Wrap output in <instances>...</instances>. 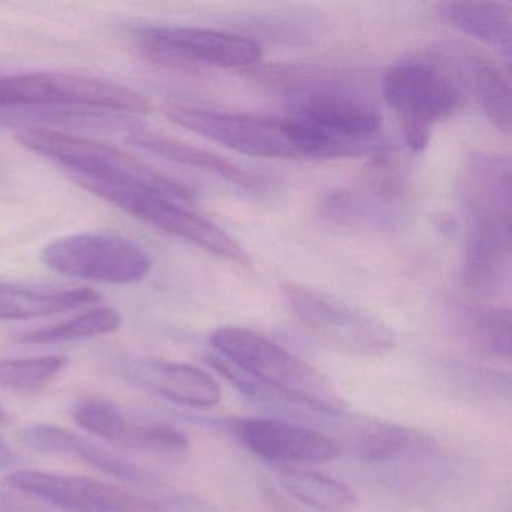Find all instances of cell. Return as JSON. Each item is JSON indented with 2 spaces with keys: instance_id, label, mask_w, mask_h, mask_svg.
<instances>
[{
  "instance_id": "1",
  "label": "cell",
  "mask_w": 512,
  "mask_h": 512,
  "mask_svg": "<svg viewBox=\"0 0 512 512\" xmlns=\"http://www.w3.org/2000/svg\"><path fill=\"white\" fill-rule=\"evenodd\" d=\"M511 161L478 152L467 160L460 179L466 217L463 275L479 296L505 289L511 272Z\"/></svg>"
},
{
  "instance_id": "2",
  "label": "cell",
  "mask_w": 512,
  "mask_h": 512,
  "mask_svg": "<svg viewBox=\"0 0 512 512\" xmlns=\"http://www.w3.org/2000/svg\"><path fill=\"white\" fill-rule=\"evenodd\" d=\"M209 343L215 353L287 404L319 415L338 416L346 410V401L323 374L259 332L223 326L212 332Z\"/></svg>"
},
{
  "instance_id": "3",
  "label": "cell",
  "mask_w": 512,
  "mask_h": 512,
  "mask_svg": "<svg viewBox=\"0 0 512 512\" xmlns=\"http://www.w3.org/2000/svg\"><path fill=\"white\" fill-rule=\"evenodd\" d=\"M173 124L211 142L250 157L301 160L335 157L331 143L304 122L287 115H250L172 106L166 110Z\"/></svg>"
},
{
  "instance_id": "4",
  "label": "cell",
  "mask_w": 512,
  "mask_h": 512,
  "mask_svg": "<svg viewBox=\"0 0 512 512\" xmlns=\"http://www.w3.org/2000/svg\"><path fill=\"white\" fill-rule=\"evenodd\" d=\"M16 139L29 151L68 167L73 175L146 188L178 202L193 200L185 185L115 146L40 127L20 130Z\"/></svg>"
},
{
  "instance_id": "5",
  "label": "cell",
  "mask_w": 512,
  "mask_h": 512,
  "mask_svg": "<svg viewBox=\"0 0 512 512\" xmlns=\"http://www.w3.org/2000/svg\"><path fill=\"white\" fill-rule=\"evenodd\" d=\"M383 97L400 121L404 142L413 152L427 148L433 128L452 118L463 104L454 74L427 59L398 62L383 76Z\"/></svg>"
},
{
  "instance_id": "6",
  "label": "cell",
  "mask_w": 512,
  "mask_h": 512,
  "mask_svg": "<svg viewBox=\"0 0 512 512\" xmlns=\"http://www.w3.org/2000/svg\"><path fill=\"white\" fill-rule=\"evenodd\" d=\"M71 179L83 190L127 212L131 217L151 224L175 238L184 239L212 256L236 265L250 263L244 248L229 233L208 218L194 214L178 200L157 191L104 179L76 175H71Z\"/></svg>"
},
{
  "instance_id": "7",
  "label": "cell",
  "mask_w": 512,
  "mask_h": 512,
  "mask_svg": "<svg viewBox=\"0 0 512 512\" xmlns=\"http://www.w3.org/2000/svg\"><path fill=\"white\" fill-rule=\"evenodd\" d=\"M289 116L310 125L334 146L338 158L379 149V110L364 95L335 83H308L290 97Z\"/></svg>"
},
{
  "instance_id": "8",
  "label": "cell",
  "mask_w": 512,
  "mask_h": 512,
  "mask_svg": "<svg viewBox=\"0 0 512 512\" xmlns=\"http://www.w3.org/2000/svg\"><path fill=\"white\" fill-rule=\"evenodd\" d=\"M22 106H67L137 115L152 110L151 103L139 92L98 77L70 73L0 77V109Z\"/></svg>"
},
{
  "instance_id": "9",
  "label": "cell",
  "mask_w": 512,
  "mask_h": 512,
  "mask_svg": "<svg viewBox=\"0 0 512 512\" xmlns=\"http://www.w3.org/2000/svg\"><path fill=\"white\" fill-rule=\"evenodd\" d=\"M281 293L308 331L343 352L379 358L394 347L388 326L329 293L299 283L281 284Z\"/></svg>"
},
{
  "instance_id": "10",
  "label": "cell",
  "mask_w": 512,
  "mask_h": 512,
  "mask_svg": "<svg viewBox=\"0 0 512 512\" xmlns=\"http://www.w3.org/2000/svg\"><path fill=\"white\" fill-rule=\"evenodd\" d=\"M47 268L67 277L106 284H133L145 280L152 259L137 242L106 232L64 236L41 251Z\"/></svg>"
},
{
  "instance_id": "11",
  "label": "cell",
  "mask_w": 512,
  "mask_h": 512,
  "mask_svg": "<svg viewBox=\"0 0 512 512\" xmlns=\"http://www.w3.org/2000/svg\"><path fill=\"white\" fill-rule=\"evenodd\" d=\"M8 484L67 512H161L160 505L133 491L80 475L17 470Z\"/></svg>"
},
{
  "instance_id": "12",
  "label": "cell",
  "mask_w": 512,
  "mask_h": 512,
  "mask_svg": "<svg viewBox=\"0 0 512 512\" xmlns=\"http://www.w3.org/2000/svg\"><path fill=\"white\" fill-rule=\"evenodd\" d=\"M140 38L155 55L181 64L236 70L263 56L262 46L251 38L196 26H151L140 29Z\"/></svg>"
},
{
  "instance_id": "13",
  "label": "cell",
  "mask_w": 512,
  "mask_h": 512,
  "mask_svg": "<svg viewBox=\"0 0 512 512\" xmlns=\"http://www.w3.org/2000/svg\"><path fill=\"white\" fill-rule=\"evenodd\" d=\"M223 427L257 457L283 466L326 463L341 452L332 437L280 419H233L223 422Z\"/></svg>"
},
{
  "instance_id": "14",
  "label": "cell",
  "mask_w": 512,
  "mask_h": 512,
  "mask_svg": "<svg viewBox=\"0 0 512 512\" xmlns=\"http://www.w3.org/2000/svg\"><path fill=\"white\" fill-rule=\"evenodd\" d=\"M121 374L152 394L194 409H211L223 398L217 380L193 365L142 359L122 364Z\"/></svg>"
},
{
  "instance_id": "15",
  "label": "cell",
  "mask_w": 512,
  "mask_h": 512,
  "mask_svg": "<svg viewBox=\"0 0 512 512\" xmlns=\"http://www.w3.org/2000/svg\"><path fill=\"white\" fill-rule=\"evenodd\" d=\"M20 440L29 448L52 454H65L85 461L94 469L107 475L115 476L122 481L133 484H151L157 481L154 473L133 463L85 437L77 436L70 430L56 425L38 424L23 428L19 433Z\"/></svg>"
},
{
  "instance_id": "16",
  "label": "cell",
  "mask_w": 512,
  "mask_h": 512,
  "mask_svg": "<svg viewBox=\"0 0 512 512\" xmlns=\"http://www.w3.org/2000/svg\"><path fill=\"white\" fill-rule=\"evenodd\" d=\"M343 427L344 448L371 463H385L430 446V440L419 431L379 419H355L344 422Z\"/></svg>"
},
{
  "instance_id": "17",
  "label": "cell",
  "mask_w": 512,
  "mask_h": 512,
  "mask_svg": "<svg viewBox=\"0 0 512 512\" xmlns=\"http://www.w3.org/2000/svg\"><path fill=\"white\" fill-rule=\"evenodd\" d=\"M130 142L143 151L151 152L173 163L214 173L221 179H226L227 182H232L236 187L247 191H262L266 187V181L262 176L248 172L239 164L214 152L161 136V134L151 133V131H133L130 133Z\"/></svg>"
},
{
  "instance_id": "18",
  "label": "cell",
  "mask_w": 512,
  "mask_h": 512,
  "mask_svg": "<svg viewBox=\"0 0 512 512\" xmlns=\"http://www.w3.org/2000/svg\"><path fill=\"white\" fill-rule=\"evenodd\" d=\"M443 22L469 35L509 59L511 56V7L503 2L452 0L437 5Z\"/></svg>"
},
{
  "instance_id": "19",
  "label": "cell",
  "mask_w": 512,
  "mask_h": 512,
  "mask_svg": "<svg viewBox=\"0 0 512 512\" xmlns=\"http://www.w3.org/2000/svg\"><path fill=\"white\" fill-rule=\"evenodd\" d=\"M101 301L91 289L47 290L0 283V322L53 316Z\"/></svg>"
},
{
  "instance_id": "20",
  "label": "cell",
  "mask_w": 512,
  "mask_h": 512,
  "mask_svg": "<svg viewBox=\"0 0 512 512\" xmlns=\"http://www.w3.org/2000/svg\"><path fill=\"white\" fill-rule=\"evenodd\" d=\"M458 326L473 349L491 358H511V313L506 308L466 305L461 308Z\"/></svg>"
},
{
  "instance_id": "21",
  "label": "cell",
  "mask_w": 512,
  "mask_h": 512,
  "mask_svg": "<svg viewBox=\"0 0 512 512\" xmlns=\"http://www.w3.org/2000/svg\"><path fill=\"white\" fill-rule=\"evenodd\" d=\"M278 479L293 499L317 512H347L356 503V494L346 484L322 473L283 469Z\"/></svg>"
},
{
  "instance_id": "22",
  "label": "cell",
  "mask_w": 512,
  "mask_h": 512,
  "mask_svg": "<svg viewBox=\"0 0 512 512\" xmlns=\"http://www.w3.org/2000/svg\"><path fill=\"white\" fill-rule=\"evenodd\" d=\"M122 325V317L113 308L101 307L88 313L80 314L67 322L35 329L20 335L19 340L25 344H56L68 341L86 340L113 334Z\"/></svg>"
},
{
  "instance_id": "23",
  "label": "cell",
  "mask_w": 512,
  "mask_h": 512,
  "mask_svg": "<svg viewBox=\"0 0 512 512\" xmlns=\"http://www.w3.org/2000/svg\"><path fill=\"white\" fill-rule=\"evenodd\" d=\"M476 95L491 124L502 131L511 133V91L508 74L499 65L488 61H475L472 67Z\"/></svg>"
},
{
  "instance_id": "24",
  "label": "cell",
  "mask_w": 512,
  "mask_h": 512,
  "mask_svg": "<svg viewBox=\"0 0 512 512\" xmlns=\"http://www.w3.org/2000/svg\"><path fill=\"white\" fill-rule=\"evenodd\" d=\"M67 356L0 358V385L11 391L37 392L46 388L67 365Z\"/></svg>"
},
{
  "instance_id": "25",
  "label": "cell",
  "mask_w": 512,
  "mask_h": 512,
  "mask_svg": "<svg viewBox=\"0 0 512 512\" xmlns=\"http://www.w3.org/2000/svg\"><path fill=\"white\" fill-rule=\"evenodd\" d=\"M322 214L344 227H382L388 221L385 205L350 191H335L326 197Z\"/></svg>"
},
{
  "instance_id": "26",
  "label": "cell",
  "mask_w": 512,
  "mask_h": 512,
  "mask_svg": "<svg viewBox=\"0 0 512 512\" xmlns=\"http://www.w3.org/2000/svg\"><path fill=\"white\" fill-rule=\"evenodd\" d=\"M118 446L133 451L155 452V454H182L190 448L187 434L179 428L161 422L131 424L128 422Z\"/></svg>"
},
{
  "instance_id": "27",
  "label": "cell",
  "mask_w": 512,
  "mask_h": 512,
  "mask_svg": "<svg viewBox=\"0 0 512 512\" xmlns=\"http://www.w3.org/2000/svg\"><path fill=\"white\" fill-rule=\"evenodd\" d=\"M364 181L371 197L382 205H388L404 196L406 170L394 152L379 148L365 167Z\"/></svg>"
},
{
  "instance_id": "28",
  "label": "cell",
  "mask_w": 512,
  "mask_h": 512,
  "mask_svg": "<svg viewBox=\"0 0 512 512\" xmlns=\"http://www.w3.org/2000/svg\"><path fill=\"white\" fill-rule=\"evenodd\" d=\"M73 418L83 430L115 445L130 422L118 406L104 400L82 401L74 407Z\"/></svg>"
},
{
  "instance_id": "29",
  "label": "cell",
  "mask_w": 512,
  "mask_h": 512,
  "mask_svg": "<svg viewBox=\"0 0 512 512\" xmlns=\"http://www.w3.org/2000/svg\"><path fill=\"white\" fill-rule=\"evenodd\" d=\"M263 500H265L266 505L269 506V509L274 512H301V509L289 499V497L284 496L280 490L277 488L269 487V485H265L262 490Z\"/></svg>"
},
{
  "instance_id": "30",
  "label": "cell",
  "mask_w": 512,
  "mask_h": 512,
  "mask_svg": "<svg viewBox=\"0 0 512 512\" xmlns=\"http://www.w3.org/2000/svg\"><path fill=\"white\" fill-rule=\"evenodd\" d=\"M17 463V454L10 445L0 437V470H7Z\"/></svg>"
},
{
  "instance_id": "31",
  "label": "cell",
  "mask_w": 512,
  "mask_h": 512,
  "mask_svg": "<svg viewBox=\"0 0 512 512\" xmlns=\"http://www.w3.org/2000/svg\"><path fill=\"white\" fill-rule=\"evenodd\" d=\"M8 422V413L5 412L4 407L0 404V425L7 424Z\"/></svg>"
}]
</instances>
